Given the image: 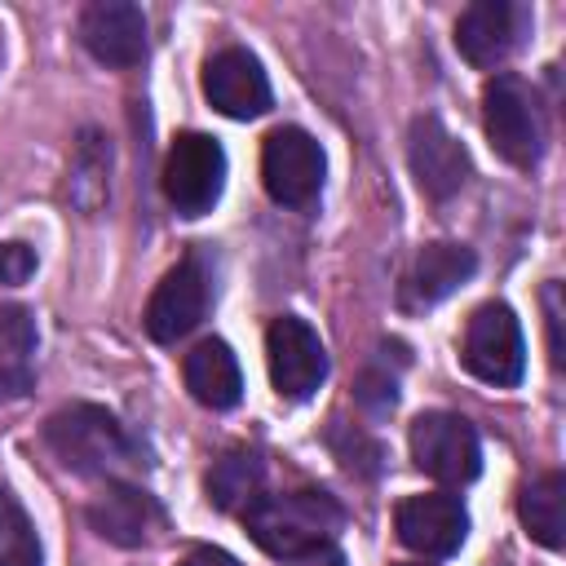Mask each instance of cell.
<instances>
[{"label":"cell","instance_id":"cell-6","mask_svg":"<svg viewBox=\"0 0 566 566\" xmlns=\"http://www.w3.org/2000/svg\"><path fill=\"white\" fill-rule=\"evenodd\" d=\"M482 128L491 146L513 164L531 168L539 159V115L531 88L517 75H491L482 88Z\"/></svg>","mask_w":566,"mask_h":566},{"label":"cell","instance_id":"cell-16","mask_svg":"<svg viewBox=\"0 0 566 566\" xmlns=\"http://www.w3.org/2000/svg\"><path fill=\"white\" fill-rule=\"evenodd\" d=\"M517 27H522V13L513 4H504V0H478L455 22V49L473 66H495L517 44Z\"/></svg>","mask_w":566,"mask_h":566},{"label":"cell","instance_id":"cell-5","mask_svg":"<svg viewBox=\"0 0 566 566\" xmlns=\"http://www.w3.org/2000/svg\"><path fill=\"white\" fill-rule=\"evenodd\" d=\"M411 460L447 486L473 482L482 469L478 429L455 411H424L411 420Z\"/></svg>","mask_w":566,"mask_h":566},{"label":"cell","instance_id":"cell-17","mask_svg":"<svg viewBox=\"0 0 566 566\" xmlns=\"http://www.w3.org/2000/svg\"><path fill=\"white\" fill-rule=\"evenodd\" d=\"M181 371H186V389L195 394V402H203L212 411L234 407L243 394V371H239V358L226 340H199L186 354Z\"/></svg>","mask_w":566,"mask_h":566},{"label":"cell","instance_id":"cell-18","mask_svg":"<svg viewBox=\"0 0 566 566\" xmlns=\"http://www.w3.org/2000/svg\"><path fill=\"white\" fill-rule=\"evenodd\" d=\"M35 380V318L22 305H0V394L18 398Z\"/></svg>","mask_w":566,"mask_h":566},{"label":"cell","instance_id":"cell-15","mask_svg":"<svg viewBox=\"0 0 566 566\" xmlns=\"http://www.w3.org/2000/svg\"><path fill=\"white\" fill-rule=\"evenodd\" d=\"M473 270H478L473 248H464V243H424L416 252L407 279H402V305L407 310L433 305V301L451 296Z\"/></svg>","mask_w":566,"mask_h":566},{"label":"cell","instance_id":"cell-4","mask_svg":"<svg viewBox=\"0 0 566 566\" xmlns=\"http://www.w3.org/2000/svg\"><path fill=\"white\" fill-rule=\"evenodd\" d=\"M226 186V150L208 133H181L164 159V195L181 217H203Z\"/></svg>","mask_w":566,"mask_h":566},{"label":"cell","instance_id":"cell-19","mask_svg":"<svg viewBox=\"0 0 566 566\" xmlns=\"http://www.w3.org/2000/svg\"><path fill=\"white\" fill-rule=\"evenodd\" d=\"M517 513H522V526L531 539H539L544 548H562V539H566V478L562 473L535 478L522 491Z\"/></svg>","mask_w":566,"mask_h":566},{"label":"cell","instance_id":"cell-21","mask_svg":"<svg viewBox=\"0 0 566 566\" xmlns=\"http://www.w3.org/2000/svg\"><path fill=\"white\" fill-rule=\"evenodd\" d=\"M0 566H40V535L13 491L0 486Z\"/></svg>","mask_w":566,"mask_h":566},{"label":"cell","instance_id":"cell-2","mask_svg":"<svg viewBox=\"0 0 566 566\" xmlns=\"http://www.w3.org/2000/svg\"><path fill=\"white\" fill-rule=\"evenodd\" d=\"M44 438L71 473H115L119 464L133 460V442L124 438L119 420L93 402H71L53 411L44 424Z\"/></svg>","mask_w":566,"mask_h":566},{"label":"cell","instance_id":"cell-9","mask_svg":"<svg viewBox=\"0 0 566 566\" xmlns=\"http://www.w3.org/2000/svg\"><path fill=\"white\" fill-rule=\"evenodd\" d=\"M208 296H212V283H208L203 261L199 256L177 261L159 279V287L150 292V301H146V332H150V340L172 345L186 332H195L199 318L208 314Z\"/></svg>","mask_w":566,"mask_h":566},{"label":"cell","instance_id":"cell-26","mask_svg":"<svg viewBox=\"0 0 566 566\" xmlns=\"http://www.w3.org/2000/svg\"><path fill=\"white\" fill-rule=\"evenodd\" d=\"M407 566H424V562H407Z\"/></svg>","mask_w":566,"mask_h":566},{"label":"cell","instance_id":"cell-23","mask_svg":"<svg viewBox=\"0 0 566 566\" xmlns=\"http://www.w3.org/2000/svg\"><path fill=\"white\" fill-rule=\"evenodd\" d=\"M557 283L544 287V305H548V349H553V367H562V305H557Z\"/></svg>","mask_w":566,"mask_h":566},{"label":"cell","instance_id":"cell-10","mask_svg":"<svg viewBox=\"0 0 566 566\" xmlns=\"http://www.w3.org/2000/svg\"><path fill=\"white\" fill-rule=\"evenodd\" d=\"M398 522V539L424 557H451L464 535H469V513L455 495L429 491V495H407L394 513Z\"/></svg>","mask_w":566,"mask_h":566},{"label":"cell","instance_id":"cell-8","mask_svg":"<svg viewBox=\"0 0 566 566\" xmlns=\"http://www.w3.org/2000/svg\"><path fill=\"white\" fill-rule=\"evenodd\" d=\"M265 363H270V385L279 398H310L323 380H327V349L318 340V332L296 318V314H283L270 323L265 332Z\"/></svg>","mask_w":566,"mask_h":566},{"label":"cell","instance_id":"cell-22","mask_svg":"<svg viewBox=\"0 0 566 566\" xmlns=\"http://www.w3.org/2000/svg\"><path fill=\"white\" fill-rule=\"evenodd\" d=\"M35 274V252L27 243H0V283H27Z\"/></svg>","mask_w":566,"mask_h":566},{"label":"cell","instance_id":"cell-24","mask_svg":"<svg viewBox=\"0 0 566 566\" xmlns=\"http://www.w3.org/2000/svg\"><path fill=\"white\" fill-rule=\"evenodd\" d=\"M287 566H345V557H340L336 548H314V553L287 557Z\"/></svg>","mask_w":566,"mask_h":566},{"label":"cell","instance_id":"cell-11","mask_svg":"<svg viewBox=\"0 0 566 566\" xmlns=\"http://www.w3.org/2000/svg\"><path fill=\"white\" fill-rule=\"evenodd\" d=\"M203 97L230 119H256L270 111V80L248 49H221L203 66Z\"/></svg>","mask_w":566,"mask_h":566},{"label":"cell","instance_id":"cell-14","mask_svg":"<svg viewBox=\"0 0 566 566\" xmlns=\"http://www.w3.org/2000/svg\"><path fill=\"white\" fill-rule=\"evenodd\" d=\"M88 522H93V531L102 539L124 544V548H137V544H146L164 526V513H159V504L142 486H133V482H106L93 495V504H88Z\"/></svg>","mask_w":566,"mask_h":566},{"label":"cell","instance_id":"cell-7","mask_svg":"<svg viewBox=\"0 0 566 566\" xmlns=\"http://www.w3.org/2000/svg\"><path fill=\"white\" fill-rule=\"evenodd\" d=\"M261 181L274 203L310 208L323 190V150L305 128H274L261 146Z\"/></svg>","mask_w":566,"mask_h":566},{"label":"cell","instance_id":"cell-13","mask_svg":"<svg viewBox=\"0 0 566 566\" xmlns=\"http://www.w3.org/2000/svg\"><path fill=\"white\" fill-rule=\"evenodd\" d=\"M80 44L106 66H137L146 57V18L128 0H97L80 13Z\"/></svg>","mask_w":566,"mask_h":566},{"label":"cell","instance_id":"cell-12","mask_svg":"<svg viewBox=\"0 0 566 566\" xmlns=\"http://www.w3.org/2000/svg\"><path fill=\"white\" fill-rule=\"evenodd\" d=\"M407 164H411L416 186H420L429 199H451V195L469 181V155H464V146L442 128L438 115H420V119L411 124Z\"/></svg>","mask_w":566,"mask_h":566},{"label":"cell","instance_id":"cell-1","mask_svg":"<svg viewBox=\"0 0 566 566\" xmlns=\"http://www.w3.org/2000/svg\"><path fill=\"white\" fill-rule=\"evenodd\" d=\"M243 522H248V535L270 557H301V553L327 548L345 513L327 491H283V495H256L243 509Z\"/></svg>","mask_w":566,"mask_h":566},{"label":"cell","instance_id":"cell-20","mask_svg":"<svg viewBox=\"0 0 566 566\" xmlns=\"http://www.w3.org/2000/svg\"><path fill=\"white\" fill-rule=\"evenodd\" d=\"M261 495V460L252 451H230L208 473V500L217 509H248Z\"/></svg>","mask_w":566,"mask_h":566},{"label":"cell","instance_id":"cell-3","mask_svg":"<svg viewBox=\"0 0 566 566\" xmlns=\"http://www.w3.org/2000/svg\"><path fill=\"white\" fill-rule=\"evenodd\" d=\"M460 358H464V367L482 385H495V389L517 385L522 371H526V345H522L517 314L509 305H500V301L478 305L473 318H469V327H464Z\"/></svg>","mask_w":566,"mask_h":566},{"label":"cell","instance_id":"cell-25","mask_svg":"<svg viewBox=\"0 0 566 566\" xmlns=\"http://www.w3.org/2000/svg\"><path fill=\"white\" fill-rule=\"evenodd\" d=\"M181 566H239L230 553H221V548H195Z\"/></svg>","mask_w":566,"mask_h":566}]
</instances>
